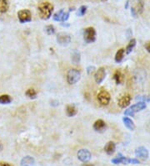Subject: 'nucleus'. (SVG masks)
<instances>
[{
    "label": "nucleus",
    "instance_id": "9",
    "mask_svg": "<svg viewBox=\"0 0 150 166\" xmlns=\"http://www.w3.org/2000/svg\"><path fill=\"white\" fill-rule=\"evenodd\" d=\"M69 18V12H67L64 9H60L57 13L53 14V18L54 21L65 22Z\"/></svg>",
    "mask_w": 150,
    "mask_h": 166
},
{
    "label": "nucleus",
    "instance_id": "2",
    "mask_svg": "<svg viewBox=\"0 0 150 166\" xmlns=\"http://www.w3.org/2000/svg\"><path fill=\"white\" fill-rule=\"evenodd\" d=\"M81 78V72L75 68H72L69 69L66 75L67 82L69 85H74L78 81H79Z\"/></svg>",
    "mask_w": 150,
    "mask_h": 166
},
{
    "label": "nucleus",
    "instance_id": "19",
    "mask_svg": "<svg viewBox=\"0 0 150 166\" xmlns=\"http://www.w3.org/2000/svg\"><path fill=\"white\" fill-rule=\"evenodd\" d=\"M114 81H116L117 84H122L124 79L123 73L119 70L115 71L114 73Z\"/></svg>",
    "mask_w": 150,
    "mask_h": 166
},
{
    "label": "nucleus",
    "instance_id": "5",
    "mask_svg": "<svg viewBox=\"0 0 150 166\" xmlns=\"http://www.w3.org/2000/svg\"><path fill=\"white\" fill-rule=\"evenodd\" d=\"M84 40L86 43L90 44L96 40V31L93 27L86 28L84 32Z\"/></svg>",
    "mask_w": 150,
    "mask_h": 166
},
{
    "label": "nucleus",
    "instance_id": "7",
    "mask_svg": "<svg viewBox=\"0 0 150 166\" xmlns=\"http://www.w3.org/2000/svg\"><path fill=\"white\" fill-rule=\"evenodd\" d=\"M18 18L19 22L24 24V23L30 22L32 20L31 12L28 9H23L18 12Z\"/></svg>",
    "mask_w": 150,
    "mask_h": 166
},
{
    "label": "nucleus",
    "instance_id": "6",
    "mask_svg": "<svg viewBox=\"0 0 150 166\" xmlns=\"http://www.w3.org/2000/svg\"><path fill=\"white\" fill-rule=\"evenodd\" d=\"M97 100L102 106H107L110 103V94L105 90H102L97 95Z\"/></svg>",
    "mask_w": 150,
    "mask_h": 166
},
{
    "label": "nucleus",
    "instance_id": "25",
    "mask_svg": "<svg viewBox=\"0 0 150 166\" xmlns=\"http://www.w3.org/2000/svg\"><path fill=\"white\" fill-rule=\"evenodd\" d=\"M25 95L28 98L30 99H35L37 97V91L33 88H29L26 91Z\"/></svg>",
    "mask_w": 150,
    "mask_h": 166
},
{
    "label": "nucleus",
    "instance_id": "28",
    "mask_svg": "<svg viewBox=\"0 0 150 166\" xmlns=\"http://www.w3.org/2000/svg\"><path fill=\"white\" fill-rule=\"evenodd\" d=\"M72 60H73V62L75 63V64L79 62L80 60L79 52H78V51H74V52L73 53V55H72Z\"/></svg>",
    "mask_w": 150,
    "mask_h": 166
},
{
    "label": "nucleus",
    "instance_id": "21",
    "mask_svg": "<svg viewBox=\"0 0 150 166\" xmlns=\"http://www.w3.org/2000/svg\"><path fill=\"white\" fill-rule=\"evenodd\" d=\"M78 110L74 105H68L66 107V113L68 117H74L77 114Z\"/></svg>",
    "mask_w": 150,
    "mask_h": 166
},
{
    "label": "nucleus",
    "instance_id": "1",
    "mask_svg": "<svg viewBox=\"0 0 150 166\" xmlns=\"http://www.w3.org/2000/svg\"><path fill=\"white\" fill-rule=\"evenodd\" d=\"M38 10L39 13L40 18L44 20H47L52 16L53 5L50 4L49 2H43L38 6Z\"/></svg>",
    "mask_w": 150,
    "mask_h": 166
},
{
    "label": "nucleus",
    "instance_id": "10",
    "mask_svg": "<svg viewBox=\"0 0 150 166\" xmlns=\"http://www.w3.org/2000/svg\"><path fill=\"white\" fill-rule=\"evenodd\" d=\"M56 41L58 45H62V46H67L70 44L71 36L66 33H59L57 35Z\"/></svg>",
    "mask_w": 150,
    "mask_h": 166
},
{
    "label": "nucleus",
    "instance_id": "8",
    "mask_svg": "<svg viewBox=\"0 0 150 166\" xmlns=\"http://www.w3.org/2000/svg\"><path fill=\"white\" fill-rule=\"evenodd\" d=\"M111 162L114 165H119V164H124V165H128V164H133L137 165L139 164V160L136 159H128L125 157H117L113 159Z\"/></svg>",
    "mask_w": 150,
    "mask_h": 166
},
{
    "label": "nucleus",
    "instance_id": "30",
    "mask_svg": "<svg viewBox=\"0 0 150 166\" xmlns=\"http://www.w3.org/2000/svg\"><path fill=\"white\" fill-rule=\"evenodd\" d=\"M142 99L144 103L145 102H149L150 101V97H148V96H143V97H137V99Z\"/></svg>",
    "mask_w": 150,
    "mask_h": 166
},
{
    "label": "nucleus",
    "instance_id": "16",
    "mask_svg": "<svg viewBox=\"0 0 150 166\" xmlns=\"http://www.w3.org/2000/svg\"><path fill=\"white\" fill-rule=\"evenodd\" d=\"M35 160L32 156H25L21 159L20 161V166H33L34 165Z\"/></svg>",
    "mask_w": 150,
    "mask_h": 166
},
{
    "label": "nucleus",
    "instance_id": "17",
    "mask_svg": "<svg viewBox=\"0 0 150 166\" xmlns=\"http://www.w3.org/2000/svg\"><path fill=\"white\" fill-rule=\"evenodd\" d=\"M115 149H116V145L114 142H108L106 144V145L104 146V151L106 152L107 154L108 155H112L115 152Z\"/></svg>",
    "mask_w": 150,
    "mask_h": 166
},
{
    "label": "nucleus",
    "instance_id": "23",
    "mask_svg": "<svg viewBox=\"0 0 150 166\" xmlns=\"http://www.w3.org/2000/svg\"><path fill=\"white\" fill-rule=\"evenodd\" d=\"M135 45H136V40L135 39H132L131 41H129V43L127 45L126 49H125V53L128 55L130 54L132 52L133 49V48L135 47Z\"/></svg>",
    "mask_w": 150,
    "mask_h": 166
},
{
    "label": "nucleus",
    "instance_id": "12",
    "mask_svg": "<svg viewBox=\"0 0 150 166\" xmlns=\"http://www.w3.org/2000/svg\"><path fill=\"white\" fill-rule=\"evenodd\" d=\"M131 100H132L131 95L128 94V93H125V94L122 95L120 97V98L119 99V102H118V104H119V106L121 108H126L130 104Z\"/></svg>",
    "mask_w": 150,
    "mask_h": 166
},
{
    "label": "nucleus",
    "instance_id": "32",
    "mask_svg": "<svg viewBox=\"0 0 150 166\" xmlns=\"http://www.w3.org/2000/svg\"><path fill=\"white\" fill-rule=\"evenodd\" d=\"M0 166H13L9 165V163H0Z\"/></svg>",
    "mask_w": 150,
    "mask_h": 166
},
{
    "label": "nucleus",
    "instance_id": "34",
    "mask_svg": "<svg viewBox=\"0 0 150 166\" xmlns=\"http://www.w3.org/2000/svg\"><path fill=\"white\" fill-rule=\"evenodd\" d=\"M2 149H3V144H2L1 141H0V151H2Z\"/></svg>",
    "mask_w": 150,
    "mask_h": 166
},
{
    "label": "nucleus",
    "instance_id": "26",
    "mask_svg": "<svg viewBox=\"0 0 150 166\" xmlns=\"http://www.w3.org/2000/svg\"><path fill=\"white\" fill-rule=\"evenodd\" d=\"M45 32L47 33L48 35H54V33H55V28L53 27V25H52V24L47 25V26L45 27Z\"/></svg>",
    "mask_w": 150,
    "mask_h": 166
},
{
    "label": "nucleus",
    "instance_id": "35",
    "mask_svg": "<svg viewBox=\"0 0 150 166\" xmlns=\"http://www.w3.org/2000/svg\"><path fill=\"white\" fill-rule=\"evenodd\" d=\"M102 2H105V1H107V0H101Z\"/></svg>",
    "mask_w": 150,
    "mask_h": 166
},
{
    "label": "nucleus",
    "instance_id": "33",
    "mask_svg": "<svg viewBox=\"0 0 150 166\" xmlns=\"http://www.w3.org/2000/svg\"><path fill=\"white\" fill-rule=\"evenodd\" d=\"M82 166H94L92 164H84Z\"/></svg>",
    "mask_w": 150,
    "mask_h": 166
},
{
    "label": "nucleus",
    "instance_id": "13",
    "mask_svg": "<svg viewBox=\"0 0 150 166\" xmlns=\"http://www.w3.org/2000/svg\"><path fill=\"white\" fill-rule=\"evenodd\" d=\"M135 155L138 159H141V160H146L149 158V150L145 147H138L135 150Z\"/></svg>",
    "mask_w": 150,
    "mask_h": 166
},
{
    "label": "nucleus",
    "instance_id": "22",
    "mask_svg": "<svg viewBox=\"0 0 150 166\" xmlns=\"http://www.w3.org/2000/svg\"><path fill=\"white\" fill-rule=\"evenodd\" d=\"M9 0H0V14H5L9 9Z\"/></svg>",
    "mask_w": 150,
    "mask_h": 166
},
{
    "label": "nucleus",
    "instance_id": "15",
    "mask_svg": "<svg viewBox=\"0 0 150 166\" xmlns=\"http://www.w3.org/2000/svg\"><path fill=\"white\" fill-rule=\"evenodd\" d=\"M106 128V122L103 119H98L93 123V129L97 132H103Z\"/></svg>",
    "mask_w": 150,
    "mask_h": 166
},
{
    "label": "nucleus",
    "instance_id": "24",
    "mask_svg": "<svg viewBox=\"0 0 150 166\" xmlns=\"http://www.w3.org/2000/svg\"><path fill=\"white\" fill-rule=\"evenodd\" d=\"M12 102V98L9 95L4 94L0 96V104H9Z\"/></svg>",
    "mask_w": 150,
    "mask_h": 166
},
{
    "label": "nucleus",
    "instance_id": "29",
    "mask_svg": "<svg viewBox=\"0 0 150 166\" xmlns=\"http://www.w3.org/2000/svg\"><path fill=\"white\" fill-rule=\"evenodd\" d=\"M94 72H95V67L94 66H88L87 68V72H88V75H92Z\"/></svg>",
    "mask_w": 150,
    "mask_h": 166
},
{
    "label": "nucleus",
    "instance_id": "20",
    "mask_svg": "<svg viewBox=\"0 0 150 166\" xmlns=\"http://www.w3.org/2000/svg\"><path fill=\"white\" fill-rule=\"evenodd\" d=\"M124 54H125V49L124 48H121V49H119L118 51H117V53L115 55V57H114V60L117 63H120L124 58Z\"/></svg>",
    "mask_w": 150,
    "mask_h": 166
},
{
    "label": "nucleus",
    "instance_id": "14",
    "mask_svg": "<svg viewBox=\"0 0 150 166\" xmlns=\"http://www.w3.org/2000/svg\"><path fill=\"white\" fill-rule=\"evenodd\" d=\"M105 76H106L105 69L103 67H100L98 69L97 72H95V74H94V80L96 81V83L100 84L105 79Z\"/></svg>",
    "mask_w": 150,
    "mask_h": 166
},
{
    "label": "nucleus",
    "instance_id": "27",
    "mask_svg": "<svg viewBox=\"0 0 150 166\" xmlns=\"http://www.w3.org/2000/svg\"><path fill=\"white\" fill-rule=\"evenodd\" d=\"M86 12H87V6L83 5V6L79 7V9H78L77 15H78V16H80V17H82V16H84V14H86Z\"/></svg>",
    "mask_w": 150,
    "mask_h": 166
},
{
    "label": "nucleus",
    "instance_id": "31",
    "mask_svg": "<svg viewBox=\"0 0 150 166\" xmlns=\"http://www.w3.org/2000/svg\"><path fill=\"white\" fill-rule=\"evenodd\" d=\"M145 49H147V51L148 52H149L150 53V42H148L145 45Z\"/></svg>",
    "mask_w": 150,
    "mask_h": 166
},
{
    "label": "nucleus",
    "instance_id": "4",
    "mask_svg": "<svg viewBox=\"0 0 150 166\" xmlns=\"http://www.w3.org/2000/svg\"><path fill=\"white\" fill-rule=\"evenodd\" d=\"M143 7L144 4L143 0H134L131 7V14L133 16L136 18L138 15H140L143 12Z\"/></svg>",
    "mask_w": 150,
    "mask_h": 166
},
{
    "label": "nucleus",
    "instance_id": "18",
    "mask_svg": "<svg viewBox=\"0 0 150 166\" xmlns=\"http://www.w3.org/2000/svg\"><path fill=\"white\" fill-rule=\"evenodd\" d=\"M123 122H124V126L128 128V129H129V130L131 131H133L134 129H135V124H134V122H133V121L132 119H130L129 117H124V118H123Z\"/></svg>",
    "mask_w": 150,
    "mask_h": 166
},
{
    "label": "nucleus",
    "instance_id": "3",
    "mask_svg": "<svg viewBox=\"0 0 150 166\" xmlns=\"http://www.w3.org/2000/svg\"><path fill=\"white\" fill-rule=\"evenodd\" d=\"M147 105L144 102H139L138 103L132 105L130 108L127 109L125 112H124V115H127V116H133L135 113H137L138 112H141L142 110L145 109Z\"/></svg>",
    "mask_w": 150,
    "mask_h": 166
},
{
    "label": "nucleus",
    "instance_id": "11",
    "mask_svg": "<svg viewBox=\"0 0 150 166\" xmlns=\"http://www.w3.org/2000/svg\"><path fill=\"white\" fill-rule=\"evenodd\" d=\"M77 156H78V159H79L80 161L84 162V163H87V162H88L91 159L92 154H91L90 151L88 150V149L82 148V149L79 150V152L77 153Z\"/></svg>",
    "mask_w": 150,
    "mask_h": 166
}]
</instances>
